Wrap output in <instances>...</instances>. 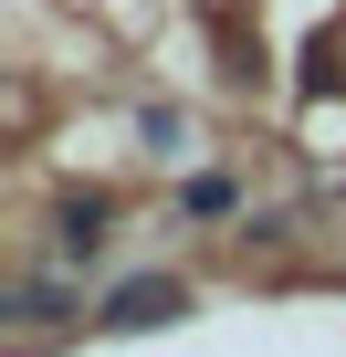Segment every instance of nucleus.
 <instances>
[{
    "mask_svg": "<svg viewBox=\"0 0 346 357\" xmlns=\"http://www.w3.org/2000/svg\"><path fill=\"white\" fill-rule=\"evenodd\" d=\"M179 221H231L242 211V178H221V168H200V178H179V200H168Z\"/></svg>",
    "mask_w": 346,
    "mask_h": 357,
    "instance_id": "4",
    "label": "nucleus"
},
{
    "mask_svg": "<svg viewBox=\"0 0 346 357\" xmlns=\"http://www.w3.org/2000/svg\"><path fill=\"white\" fill-rule=\"evenodd\" d=\"M179 315H189V284H179V273H126L84 326H105V336H147V326H179Z\"/></svg>",
    "mask_w": 346,
    "mask_h": 357,
    "instance_id": "1",
    "label": "nucleus"
},
{
    "mask_svg": "<svg viewBox=\"0 0 346 357\" xmlns=\"http://www.w3.org/2000/svg\"><path fill=\"white\" fill-rule=\"evenodd\" d=\"M0 315H11L22 347H32V336H53L63 315H84V284H63V273H22L11 294H0Z\"/></svg>",
    "mask_w": 346,
    "mask_h": 357,
    "instance_id": "2",
    "label": "nucleus"
},
{
    "mask_svg": "<svg viewBox=\"0 0 346 357\" xmlns=\"http://www.w3.org/2000/svg\"><path fill=\"white\" fill-rule=\"evenodd\" d=\"M105 221H116V200H105V190L63 200V221H53V252H63V263H95V252H105Z\"/></svg>",
    "mask_w": 346,
    "mask_h": 357,
    "instance_id": "3",
    "label": "nucleus"
},
{
    "mask_svg": "<svg viewBox=\"0 0 346 357\" xmlns=\"http://www.w3.org/2000/svg\"><path fill=\"white\" fill-rule=\"evenodd\" d=\"M136 137H147L157 158H179V147H189V116H179V105H147V116H136Z\"/></svg>",
    "mask_w": 346,
    "mask_h": 357,
    "instance_id": "5",
    "label": "nucleus"
}]
</instances>
